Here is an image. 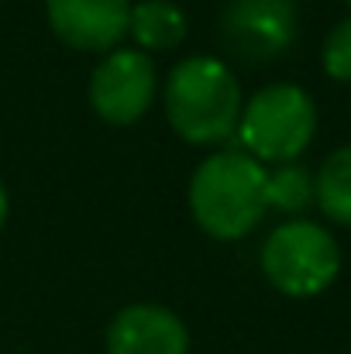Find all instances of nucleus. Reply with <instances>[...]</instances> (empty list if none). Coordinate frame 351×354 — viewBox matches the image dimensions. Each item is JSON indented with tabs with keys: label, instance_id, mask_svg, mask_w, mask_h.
Wrapping results in <instances>:
<instances>
[{
	"label": "nucleus",
	"instance_id": "obj_9",
	"mask_svg": "<svg viewBox=\"0 0 351 354\" xmlns=\"http://www.w3.org/2000/svg\"><path fill=\"white\" fill-rule=\"evenodd\" d=\"M190 31V21L176 0H138L131 3L127 17V35L134 38V48L152 55V52H172L183 45Z\"/></svg>",
	"mask_w": 351,
	"mask_h": 354
},
{
	"label": "nucleus",
	"instance_id": "obj_1",
	"mask_svg": "<svg viewBox=\"0 0 351 354\" xmlns=\"http://www.w3.org/2000/svg\"><path fill=\"white\" fill-rule=\"evenodd\" d=\"M169 127L193 148H221L237 131L244 107L234 69L217 55L179 59L162 83Z\"/></svg>",
	"mask_w": 351,
	"mask_h": 354
},
{
	"label": "nucleus",
	"instance_id": "obj_4",
	"mask_svg": "<svg viewBox=\"0 0 351 354\" xmlns=\"http://www.w3.org/2000/svg\"><path fill=\"white\" fill-rule=\"evenodd\" d=\"M258 265L276 292L289 299H310L327 292L341 275V248L324 224L289 217L262 241Z\"/></svg>",
	"mask_w": 351,
	"mask_h": 354
},
{
	"label": "nucleus",
	"instance_id": "obj_2",
	"mask_svg": "<svg viewBox=\"0 0 351 354\" xmlns=\"http://www.w3.org/2000/svg\"><path fill=\"white\" fill-rule=\"evenodd\" d=\"M265 169L241 148L210 151L190 176L186 203L197 227L214 241H241L248 237L262 217L265 203Z\"/></svg>",
	"mask_w": 351,
	"mask_h": 354
},
{
	"label": "nucleus",
	"instance_id": "obj_13",
	"mask_svg": "<svg viewBox=\"0 0 351 354\" xmlns=\"http://www.w3.org/2000/svg\"><path fill=\"white\" fill-rule=\"evenodd\" d=\"M7 214H10V200H7V189H3V183H0V231H3V224H7Z\"/></svg>",
	"mask_w": 351,
	"mask_h": 354
},
{
	"label": "nucleus",
	"instance_id": "obj_6",
	"mask_svg": "<svg viewBox=\"0 0 351 354\" xmlns=\"http://www.w3.org/2000/svg\"><path fill=\"white\" fill-rule=\"evenodd\" d=\"M159 97L155 59L138 48H111L90 76V107L104 124L127 127L152 111Z\"/></svg>",
	"mask_w": 351,
	"mask_h": 354
},
{
	"label": "nucleus",
	"instance_id": "obj_11",
	"mask_svg": "<svg viewBox=\"0 0 351 354\" xmlns=\"http://www.w3.org/2000/svg\"><path fill=\"white\" fill-rule=\"evenodd\" d=\"M265 203L286 217L303 214L314 207V172L300 162H282L265 169Z\"/></svg>",
	"mask_w": 351,
	"mask_h": 354
},
{
	"label": "nucleus",
	"instance_id": "obj_10",
	"mask_svg": "<svg viewBox=\"0 0 351 354\" xmlns=\"http://www.w3.org/2000/svg\"><path fill=\"white\" fill-rule=\"evenodd\" d=\"M314 203L317 210L351 231V145L334 148L314 172Z\"/></svg>",
	"mask_w": 351,
	"mask_h": 354
},
{
	"label": "nucleus",
	"instance_id": "obj_7",
	"mask_svg": "<svg viewBox=\"0 0 351 354\" xmlns=\"http://www.w3.org/2000/svg\"><path fill=\"white\" fill-rule=\"evenodd\" d=\"M52 35L90 55H107L127 38L131 0H45Z\"/></svg>",
	"mask_w": 351,
	"mask_h": 354
},
{
	"label": "nucleus",
	"instance_id": "obj_5",
	"mask_svg": "<svg viewBox=\"0 0 351 354\" xmlns=\"http://www.w3.org/2000/svg\"><path fill=\"white\" fill-rule=\"evenodd\" d=\"M217 31L228 55L248 66H265L293 48L300 14L293 0H228Z\"/></svg>",
	"mask_w": 351,
	"mask_h": 354
},
{
	"label": "nucleus",
	"instance_id": "obj_12",
	"mask_svg": "<svg viewBox=\"0 0 351 354\" xmlns=\"http://www.w3.org/2000/svg\"><path fill=\"white\" fill-rule=\"evenodd\" d=\"M321 69L334 83H351V14L327 31L321 45Z\"/></svg>",
	"mask_w": 351,
	"mask_h": 354
},
{
	"label": "nucleus",
	"instance_id": "obj_8",
	"mask_svg": "<svg viewBox=\"0 0 351 354\" xmlns=\"http://www.w3.org/2000/svg\"><path fill=\"white\" fill-rule=\"evenodd\" d=\"M107 354H190L186 324L159 303L120 306L104 334Z\"/></svg>",
	"mask_w": 351,
	"mask_h": 354
},
{
	"label": "nucleus",
	"instance_id": "obj_14",
	"mask_svg": "<svg viewBox=\"0 0 351 354\" xmlns=\"http://www.w3.org/2000/svg\"><path fill=\"white\" fill-rule=\"evenodd\" d=\"M345 3H348V7H351V0H345Z\"/></svg>",
	"mask_w": 351,
	"mask_h": 354
},
{
	"label": "nucleus",
	"instance_id": "obj_3",
	"mask_svg": "<svg viewBox=\"0 0 351 354\" xmlns=\"http://www.w3.org/2000/svg\"><path fill=\"white\" fill-rule=\"evenodd\" d=\"M317 134V104L296 83H269L255 90L237 118V148L262 165L296 162Z\"/></svg>",
	"mask_w": 351,
	"mask_h": 354
}]
</instances>
